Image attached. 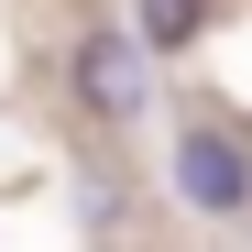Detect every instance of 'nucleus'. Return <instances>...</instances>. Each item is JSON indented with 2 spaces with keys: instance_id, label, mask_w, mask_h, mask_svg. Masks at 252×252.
<instances>
[{
  "instance_id": "3",
  "label": "nucleus",
  "mask_w": 252,
  "mask_h": 252,
  "mask_svg": "<svg viewBox=\"0 0 252 252\" xmlns=\"http://www.w3.org/2000/svg\"><path fill=\"white\" fill-rule=\"evenodd\" d=\"M197 22H208V0H143V55H176V44H197Z\"/></svg>"
},
{
  "instance_id": "2",
  "label": "nucleus",
  "mask_w": 252,
  "mask_h": 252,
  "mask_svg": "<svg viewBox=\"0 0 252 252\" xmlns=\"http://www.w3.org/2000/svg\"><path fill=\"white\" fill-rule=\"evenodd\" d=\"M164 176H176V197L197 208V220H241L252 208V143H230V132H176V154H164Z\"/></svg>"
},
{
  "instance_id": "1",
  "label": "nucleus",
  "mask_w": 252,
  "mask_h": 252,
  "mask_svg": "<svg viewBox=\"0 0 252 252\" xmlns=\"http://www.w3.org/2000/svg\"><path fill=\"white\" fill-rule=\"evenodd\" d=\"M66 88H77V110L99 121V132H132V121L154 110V55H143V33L132 22H88L66 44Z\"/></svg>"
}]
</instances>
